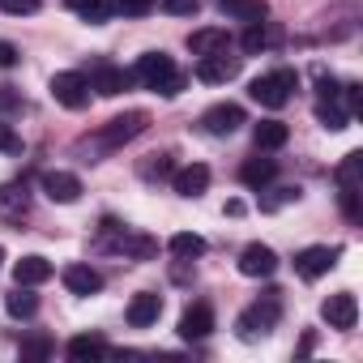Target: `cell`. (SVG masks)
I'll list each match as a JSON object with an SVG mask.
<instances>
[{"mask_svg":"<svg viewBox=\"0 0 363 363\" xmlns=\"http://www.w3.org/2000/svg\"><path fill=\"white\" fill-rule=\"evenodd\" d=\"M133 82H141L145 90H154V94H162V99H175L179 90H184V73L175 69V60L167 56V52H145L141 60H137V69H133Z\"/></svg>","mask_w":363,"mask_h":363,"instance_id":"cell-1","label":"cell"},{"mask_svg":"<svg viewBox=\"0 0 363 363\" xmlns=\"http://www.w3.org/2000/svg\"><path fill=\"white\" fill-rule=\"evenodd\" d=\"M278 316H282V291H274V286H269V291H265L252 308H244V312H240V320H235L240 342H257V337L274 333Z\"/></svg>","mask_w":363,"mask_h":363,"instance_id":"cell-2","label":"cell"},{"mask_svg":"<svg viewBox=\"0 0 363 363\" xmlns=\"http://www.w3.org/2000/svg\"><path fill=\"white\" fill-rule=\"evenodd\" d=\"M99 244L111 248V252H124V257H133V261H150V257H158V240H154V235L128 231V227L116 223V218H103V227H99Z\"/></svg>","mask_w":363,"mask_h":363,"instance_id":"cell-3","label":"cell"},{"mask_svg":"<svg viewBox=\"0 0 363 363\" xmlns=\"http://www.w3.org/2000/svg\"><path fill=\"white\" fill-rule=\"evenodd\" d=\"M295 90H299V73H295V69H274V73H261V77L248 86V94H252L261 107H269V111L286 107V103L295 99Z\"/></svg>","mask_w":363,"mask_h":363,"instance_id":"cell-4","label":"cell"},{"mask_svg":"<svg viewBox=\"0 0 363 363\" xmlns=\"http://www.w3.org/2000/svg\"><path fill=\"white\" fill-rule=\"evenodd\" d=\"M333 179H337V201H342V214H346L350 223H359V218H363V214H359V179H363V154H359V150H350V154L337 162Z\"/></svg>","mask_w":363,"mask_h":363,"instance_id":"cell-5","label":"cell"},{"mask_svg":"<svg viewBox=\"0 0 363 363\" xmlns=\"http://www.w3.org/2000/svg\"><path fill=\"white\" fill-rule=\"evenodd\" d=\"M145 128H150V116H145V111H124V116L107 120V124L94 133V141H99L103 150H120V145H128L133 137H141Z\"/></svg>","mask_w":363,"mask_h":363,"instance_id":"cell-6","label":"cell"},{"mask_svg":"<svg viewBox=\"0 0 363 363\" xmlns=\"http://www.w3.org/2000/svg\"><path fill=\"white\" fill-rule=\"evenodd\" d=\"M337 257H342V244H312V248L295 252V274L303 282H316V278H325L337 265Z\"/></svg>","mask_w":363,"mask_h":363,"instance_id":"cell-7","label":"cell"},{"mask_svg":"<svg viewBox=\"0 0 363 363\" xmlns=\"http://www.w3.org/2000/svg\"><path fill=\"white\" fill-rule=\"evenodd\" d=\"M52 99H56L60 107H69V111H82V107L90 103V82H86V73H77V69L56 73V77H52Z\"/></svg>","mask_w":363,"mask_h":363,"instance_id":"cell-8","label":"cell"},{"mask_svg":"<svg viewBox=\"0 0 363 363\" xmlns=\"http://www.w3.org/2000/svg\"><path fill=\"white\" fill-rule=\"evenodd\" d=\"M240 65H244V56H231V48H223V52H210L197 60V77L206 86H223V82L240 77Z\"/></svg>","mask_w":363,"mask_h":363,"instance_id":"cell-9","label":"cell"},{"mask_svg":"<svg viewBox=\"0 0 363 363\" xmlns=\"http://www.w3.org/2000/svg\"><path fill=\"white\" fill-rule=\"evenodd\" d=\"M240 124H248V116H244L240 103H214V107L201 116V128H206L210 137H231V133H240Z\"/></svg>","mask_w":363,"mask_h":363,"instance_id":"cell-10","label":"cell"},{"mask_svg":"<svg viewBox=\"0 0 363 363\" xmlns=\"http://www.w3.org/2000/svg\"><path fill=\"white\" fill-rule=\"evenodd\" d=\"M90 90H99L103 99H116V94H124L128 86H133V73H124V69H116L111 60H94V69H90Z\"/></svg>","mask_w":363,"mask_h":363,"instance_id":"cell-11","label":"cell"},{"mask_svg":"<svg viewBox=\"0 0 363 363\" xmlns=\"http://www.w3.org/2000/svg\"><path fill=\"white\" fill-rule=\"evenodd\" d=\"M39 184H43L48 201H56V206H73V201L82 197V179H77L73 171H43Z\"/></svg>","mask_w":363,"mask_h":363,"instance_id":"cell-12","label":"cell"},{"mask_svg":"<svg viewBox=\"0 0 363 363\" xmlns=\"http://www.w3.org/2000/svg\"><path fill=\"white\" fill-rule=\"evenodd\" d=\"M210 333H214V308L206 299L184 308V316H179V337H184V342H206Z\"/></svg>","mask_w":363,"mask_h":363,"instance_id":"cell-13","label":"cell"},{"mask_svg":"<svg viewBox=\"0 0 363 363\" xmlns=\"http://www.w3.org/2000/svg\"><path fill=\"white\" fill-rule=\"evenodd\" d=\"M274 269H278V252L269 244H248L240 252V274L244 278H274Z\"/></svg>","mask_w":363,"mask_h":363,"instance_id":"cell-14","label":"cell"},{"mask_svg":"<svg viewBox=\"0 0 363 363\" xmlns=\"http://www.w3.org/2000/svg\"><path fill=\"white\" fill-rule=\"evenodd\" d=\"M320 316H325L333 329H354V320H359V303H354L350 291H337V295H329V299L320 303Z\"/></svg>","mask_w":363,"mask_h":363,"instance_id":"cell-15","label":"cell"},{"mask_svg":"<svg viewBox=\"0 0 363 363\" xmlns=\"http://www.w3.org/2000/svg\"><path fill=\"white\" fill-rule=\"evenodd\" d=\"M65 291L69 295H99L103 291V274L94 269V265H82V261H73V265H65Z\"/></svg>","mask_w":363,"mask_h":363,"instance_id":"cell-16","label":"cell"},{"mask_svg":"<svg viewBox=\"0 0 363 363\" xmlns=\"http://www.w3.org/2000/svg\"><path fill=\"white\" fill-rule=\"evenodd\" d=\"M171 184H175L179 197H201V193L210 189V167H206V162H193V167H184V171H171Z\"/></svg>","mask_w":363,"mask_h":363,"instance_id":"cell-17","label":"cell"},{"mask_svg":"<svg viewBox=\"0 0 363 363\" xmlns=\"http://www.w3.org/2000/svg\"><path fill=\"white\" fill-rule=\"evenodd\" d=\"M158 316H162V295H154V291L133 295V303H128V325L133 329H150Z\"/></svg>","mask_w":363,"mask_h":363,"instance_id":"cell-18","label":"cell"},{"mask_svg":"<svg viewBox=\"0 0 363 363\" xmlns=\"http://www.w3.org/2000/svg\"><path fill=\"white\" fill-rule=\"evenodd\" d=\"M26 210H30V189H26V179L18 184H5L0 189V214H5L9 223H18V218H26Z\"/></svg>","mask_w":363,"mask_h":363,"instance_id":"cell-19","label":"cell"},{"mask_svg":"<svg viewBox=\"0 0 363 363\" xmlns=\"http://www.w3.org/2000/svg\"><path fill=\"white\" fill-rule=\"evenodd\" d=\"M218 9H223V18H235V22H248V26L269 18L265 0H218Z\"/></svg>","mask_w":363,"mask_h":363,"instance_id":"cell-20","label":"cell"},{"mask_svg":"<svg viewBox=\"0 0 363 363\" xmlns=\"http://www.w3.org/2000/svg\"><path fill=\"white\" fill-rule=\"evenodd\" d=\"M223 48H231V35L223 26H206V30L189 35V52L193 56H210V52H223Z\"/></svg>","mask_w":363,"mask_h":363,"instance_id":"cell-21","label":"cell"},{"mask_svg":"<svg viewBox=\"0 0 363 363\" xmlns=\"http://www.w3.org/2000/svg\"><path fill=\"white\" fill-rule=\"evenodd\" d=\"M52 278V261L48 257H22L18 265H13V282L18 286H39V282H48Z\"/></svg>","mask_w":363,"mask_h":363,"instance_id":"cell-22","label":"cell"},{"mask_svg":"<svg viewBox=\"0 0 363 363\" xmlns=\"http://www.w3.org/2000/svg\"><path fill=\"white\" fill-rule=\"evenodd\" d=\"M274 175H278V162H274V158H248V162L240 167V179H244L248 189H265Z\"/></svg>","mask_w":363,"mask_h":363,"instance_id":"cell-23","label":"cell"},{"mask_svg":"<svg viewBox=\"0 0 363 363\" xmlns=\"http://www.w3.org/2000/svg\"><path fill=\"white\" fill-rule=\"evenodd\" d=\"M278 39H282V35H278V26H274V22H252V26H248V35H244V52H248V56L269 52Z\"/></svg>","mask_w":363,"mask_h":363,"instance_id":"cell-24","label":"cell"},{"mask_svg":"<svg viewBox=\"0 0 363 363\" xmlns=\"http://www.w3.org/2000/svg\"><path fill=\"white\" fill-rule=\"evenodd\" d=\"M167 248H171V257H175V261H197V257H206V240H201V235H193V231L171 235V240H167Z\"/></svg>","mask_w":363,"mask_h":363,"instance_id":"cell-25","label":"cell"},{"mask_svg":"<svg viewBox=\"0 0 363 363\" xmlns=\"http://www.w3.org/2000/svg\"><path fill=\"white\" fill-rule=\"evenodd\" d=\"M171 171H175V158H171L167 150L145 154V158L137 162V175H141V179H150V184H154V179H171Z\"/></svg>","mask_w":363,"mask_h":363,"instance_id":"cell-26","label":"cell"},{"mask_svg":"<svg viewBox=\"0 0 363 363\" xmlns=\"http://www.w3.org/2000/svg\"><path fill=\"white\" fill-rule=\"evenodd\" d=\"M252 137H257V150H282L286 137H291V128H286L282 120H261V124L252 128Z\"/></svg>","mask_w":363,"mask_h":363,"instance_id":"cell-27","label":"cell"},{"mask_svg":"<svg viewBox=\"0 0 363 363\" xmlns=\"http://www.w3.org/2000/svg\"><path fill=\"white\" fill-rule=\"evenodd\" d=\"M316 120H320L329 133H342V128L350 124V111L342 107V99H320V103H316Z\"/></svg>","mask_w":363,"mask_h":363,"instance_id":"cell-28","label":"cell"},{"mask_svg":"<svg viewBox=\"0 0 363 363\" xmlns=\"http://www.w3.org/2000/svg\"><path fill=\"white\" fill-rule=\"evenodd\" d=\"M94 354H111V346H107L103 333H77L69 342V359H94Z\"/></svg>","mask_w":363,"mask_h":363,"instance_id":"cell-29","label":"cell"},{"mask_svg":"<svg viewBox=\"0 0 363 363\" xmlns=\"http://www.w3.org/2000/svg\"><path fill=\"white\" fill-rule=\"evenodd\" d=\"M5 312L18 320H30L39 312V295H30V286H18L13 295H5Z\"/></svg>","mask_w":363,"mask_h":363,"instance_id":"cell-30","label":"cell"},{"mask_svg":"<svg viewBox=\"0 0 363 363\" xmlns=\"http://www.w3.org/2000/svg\"><path fill=\"white\" fill-rule=\"evenodd\" d=\"M65 9L82 13L90 26H103V22H107V5H103V0H65Z\"/></svg>","mask_w":363,"mask_h":363,"instance_id":"cell-31","label":"cell"},{"mask_svg":"<svg viewBox=\"0 0 363 363\" xmlns=\"http://www.w3.org/2000/svg\"><path fill=\"white\" fill-rule=\"evenodd\" d=\"M269 189V184H265ZM286 201H299V184H282V189H269V197H261V210L265 214H274V210H282Z\"/></svg>","mask_w":363,"mask_h":363,"instance_id":"cell-32","label":"cell"},{"mask_svg":"<svg viewBox=\"0 0 363 363\" xmlns=\"http://www.w3.org/2000/svg\"><path fill=\"white\" fill-rule=\"evenodd\" d=\"M154 5L158 0H111V13H124V18H145V13H154Z\"/></svg>","mask_w":363,"mask_h":363,"instance_id":"cell-33","label":"cell"},{"mask_svg":"<svg viewBox=\"0 0 363 363\" xmlns=\"http://www.w3.org/2000/svg\"><path fill=\"white\" fill-rule=\"evenodd\" d=\"M154 9H162V13H171V18H193V13L201 9V0H158Z\"/></svg>","mask_w":363,"mask_h":363,"instance_id":"cell-34","label":"cell"},{"mask_svg":"<svg viewBox=\"0 0 363 363\" xmlns=\"http://www.w3.org/2000/svg\"><path fill=\"white\" fill-rule=\"evenodd\" d=\"M52 350H56L52 337H26V342H22V359H48Z\"/></svg>","mask_w":363,"mask_h":363,"instance_id":"cell-35","label":"cell"},{"mask_svg":"<svg viewBox=\"0 0 363 363\" xmlns=\"http://www.w3.org/2000/svg\"><path fill=\"white\" fill-rule=\"evenodd\" d=\"M0 13H13V18H30V13H39V0H0Z\"/></svg>","mask_w":363,"mask_h":363,"instance_id":"cell-36","label":"cell"},{"mask_svg":"<svg viewBox=\"0 0 363 363\" xmlns=\"http://www.w3.org/2000/svg\"><path fill=\"white\" fill-rule=\"evenodd\" d=\"M0 150H5V154H22V137H18L5 120H0Z\"/></svg>","mask_w":363,"mask_h":363,"instance_id":"cell-37","label":"cell"},{"mask_svg":"<svg viewBox=\"0 0 363 363\" xmlns=\"http://www.w3.org/2000/svg\"><path fill=\"white\" fill-rule=\"evenodd\" d=\"M18 107H22V94L13 86H5V90H0V111H18Z\"/></svg>","mask_w":363,"mask_h":363,"instance_id":"cell-38","label":"cell"},{"mask_svg":"<svg viewBox=\"0 0 363 363\" xmlns=\"http://www.w3.org/2000/svg\"><path fill=\"white\" fill-rule=\"evenodd\" d=\"M13 65H18V48L0 39V69H13Z\"/></svg>","mask_w":363,"mask_h":363,"instance_id":"cell-39","label":"cell"},{"mask_svg":"<svg viewBox=\"0 0 363 363\" xmlns=\"http://www.w3.org/2000/svg\"><path fill=\"white\" fill-rule=\"evenodd\" d=\"M0 261H5V248H0Z\"/></svg>","mask_w":363,"mask_h":363,"instance_id":"cell-40","label":"cell"}]
</instances>
